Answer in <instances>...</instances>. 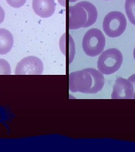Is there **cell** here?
<instances>
[{
	"label": "cell",
	"mask_w": 135,
	"mask_h": 152,
	"mask_svg": "<svg viewBox=\"0 0 135 152\" xmlns=\"http://www.w3.org/2000/svg\"><path fill=\"white\" fill-rule=\"evenodd\" d=\"M105 84L103 74L93 68L76 71L69 75V90L72 92L94 94L100 91Z\"/></svg>",
	"instance_id": "6da1fadb"
},
{
	"label": "cell",
	"mask_w": 135,
	"mask_h": 152,
	"mask_svg": "<svg viewBox=\"0 0 135 152\" xmlns=\"http://www.w3.org/2000/svg\"><path fill=\"white\" fill-rule=\"evenodd\" d=\"M98 13L96 7L92 4L80 2L69 7V28L78 29L91 26L97 20Z\"/></svg>",
	"instance_id": "7a4b0ae2"
},
{
	"label": "cell",
	"mask_w": 135,
	"mask_h": 152,
	"mask_svg": "<svg viewBox=\"0 0 135 152\" xmlns=\"http://www.w3.org/2000/svg\"><path fill=\"white\" fill-rule=\"evenodd\" d=\"M123 56L118 49L113 48L104 51L97 60V68L103 75H112L120 68Z\"/></svg>",
	"instance_id": "3957f363"
},
{
	"label": "cell",
	"mask_w": 135,
	"mask_h": 152,
	"mask_svg": "<svg viewBox=\"0 0 135 152\" xmlns=\"http://www.w3.org/2000/svg\"><path fill=\"white\" fill-rule=\"evenodd\" d=\"M105 46V37L102 32L97 28L88 30L82 41V48L85 54L91 57L101 54Z\"/></svg>",
	"instance_id": "277c9868"
},
{
	"label": "cell",
	"mask_w": 135,
	"mask_h": 152,
	"mask_svg": "<svg viewBox=\"0 0 135 152\" xmlns=\"http://www.w3.org/2000/svg\"><path fill=\"white\" fill-rule=\"evenodd\" d=\"M127 27L126 18L119 11H112L104 18L103 28L105 34L109 37L115 38L121 36Z\"/></svg>",
	"instance_id": "5b68a950"
},
{
	"label": "cell",
	"mask_w": 135,
	"mask_h": 152,
	"mask_svg": "<svg viewBox=\"0 0 135 152\" xmlns=\"http://www.w3.org/2000/svg\"><path fill=\"white\" fill-rule=\"evenodd\" d=\"M43 71L42 60L34 56H29L20 60L16 65V75H41Z\"/></svg>",
	"instance_id": "8992f818"
},
{
	"label": "cell",
	"mask_w": 135,
	"mask_h": 152,
	"mask_svg": "<svg viewBox=\"0 0 135 152\" xmlns=\"http://www.w3.org/2000/svg\"><path fill=\"white\" fill-rule=\"evenodd\" d=\"M134 96V87L127 79L118 78L114 84L112 99H131Z\"/></svg>",
	"instance_id": "52a82bcc"
},
{
	"label": "cell",
	"mask_w": 135,
	"mask_h": 152,
	"mask_svg": "<svg viewBox=\"0 0 135 152\" xmlns=\"http://www.w3.org/2000/svg\"><path fill=\"white\" fill-rule=\"evenodd\" d=\"M32 7L38 16L47 18L54 14L56 4L55 0H33Z\"/></svg>",
	"instance_id": "ba28073f"
},
{
	"label": "cell",
	"mask_w": 135,
	"mask_h": 152,
	"mask_svg": "<svg viewBox=\"0 0 135 152\" xmlns=\"http://www.w3.org/2000/svg\"><path fill=\"white\" fill-rule=\"evenodd\" d=\"M13 45L14 38L11 33L4 28L0 29V55L9 53Z\"/></svg>",
	"instance_id": "9c48e42d"
},
{
	"label": "cell",
	"mask_w": 135,
	"mask_h": 152,
	"mask_svg": "<svg viewBox=\"0 0 135 152\" xmlns=\"http://www.w3.org/2000/svg\"><path fill=\"white\" fill-rule=\"evenodd\" d=\"M124 7L129 20L135 26V0H126Z\"/></svg>",
	"instance_id": "30bf717a"
},
{
	"label": "cell",
	"mask_w": 135,
	"mask_h": 152,
	"mask_svg": "<svg viewBox=\"0 0 135 152\" xmlns=\"http://www.w3.org/2000/svg\"><path fill=\"white\" fill-rule=\"evenodd\" d=\"M11 69L9 63L6 60L0 59V75H10Z\"/></svg>",
	"instance_id": "8fae6325"
},
{
	"label": "cell",
	"mask_w": 135,
	"mask_h": 152,
	"mask_svg": "<svg viewBox=\"0 0 135 152\" xmlns=\"http://www.w3.org/2000/svg\"><path fill=\"white\" fill-rule=\"evenodd\" d=\"M27 0H6L7 4L14 8H19L24 5Z\"/></svg>",
	"instance_id": "7c38bea8"
},
{
	"label": "cell",
	"mask_w": 135,
	"mask_h": 152,
	"mask_svg": "<svg viewBox=\"0 0 135 152\" xmlns=\"http://www.w3.org/2000/svg\"><path fill=\"white\" fill-rule=\"evenodd\" d=\"M128 80L131 82V83L133 85V87H134V96H133V99H135V74H134L132 76H130V77L128 78Z\"/></svg>",
	"instance_id": "4fadbf2b"
},
{
	"label": "cell",
	"mask_w": 135,
	"mask_h": 152,
	"mask_svg": "<svg viewBox=\"0 0 135 152\" xmlns=\"http://www.w3.org/2000/svg\"><path fill=\"white\" fill-rule=\"evenodd\" d=\"M5 11L4 10V9H2V7L0 6V24L4 22V19H5Z\"/></svg>",
	"instance_id": "5bb4252c"
},
{
	"label": "cell",
	"mask_w": 135,
	"mask_h": 152,
	"mask_svg": "<svg viewBox=\"0 0 135 152\" xmlns=\"http://www.w3.org/2000/svg\"><path fill=\"white\" fill-rule=\"evenodd\" d=\"M77 1H78V0H69L70 2H76Z\"/></svg>",
	"instance_id": "9a60e30c"
},
{
	"label": "cell",
	"mask_w": 135,
	"mask_h": 152,
	"mask_svg": "<svg viewBox=\"0 0 135 152\" xmlns=\"http://www.w3.org/2000/svg\"><path fill=\"white\" fill-rule=\"evenodd\" d=\"M134 59H135V49H134Z\"/></svg>",
	"instance_id": "2e32d148"
}]
</instances>
